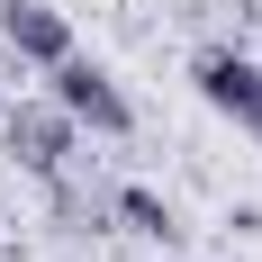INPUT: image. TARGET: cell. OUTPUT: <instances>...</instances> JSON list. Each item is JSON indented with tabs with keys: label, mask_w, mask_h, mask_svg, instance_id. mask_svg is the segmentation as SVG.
<instances>
[{
	"label": "cell",
	"mask_w": 262,
	"mask_h": 262,
	"mask_svg": "<svg viewBox=\"0 0 262 262\" xmlns=\"http://www.w3.org/2000/svg\"><path fill=\"white\" fill-rule=\"evenodd\" d=\"M46 81H54V108H63L73 127H91V136H127V127H136V108H127V91H118V73H108V63H91V54L46 63Z\"/></svg>",
	"instance_id": "1"
},
{
	"label": "cell",
	"mask_w": 262,
	"mask_h": 262,
	"mask_svg": "<svg viewBox=\"0 0 262 262\" xmlns=\"http://www.w3.org/2000/svg\"><path fill=\"white\" fill-rule=\"evenodd\" d=\"M0 46L18 54V63H63L73 54V18L54 9V0H0Z\"/></svg>",
	"instance_id": "2"
},
{
	"label": "cell",
	"mask_w": 262,
	"mask_h": 262,
	"mask_svg": "<svg viewBox=\"0 0 262 262\" xmlns=\"http://www.w3.org/2000/svg\"><path fill=\"white\" fill-rule=\"evenodd\" d=\"M73 118H63V108H9V154H18L27 163V172H46V181H54V172H63V163H73Z\"/></svg>",
	"instance_id": "3"
},
{
	"label": "cell",
	"mask_w": 262,
	"mask_h": 262,
	"mask_svg": "<svg viewBox=\"0 0 262 262\" xmlns=\"http://www.w3.org/2000/svg\"><path fill=\"white\" fill-rule=\"evenodd\" d=\"M190 81H199V100L208 108H226V118H244V108L262 100V63H244V54H199V63H190Z\"/></svg>",
	"instance_id": "4"
},
{
	"label": "cell",
	"mask_w": 262,
	"mask_h": 262,
	"mask_svg": "<svg viewBox=\"0 0 262 262\" xmlns=\"http://www.w3.org/2000/svg\"><path fill=\"white\" fill-rule=\"evenodd\" d=\"M118 217H127L136 235H154V244H172V235H181V208H172L163 190H145V181H127V190H118Z\"/></svg>",
	"instance_id": "5"
},
{
	"label": "cell",
	"mask_w": 262,
	"mask_h": 262,
	"mask_svg": "<svg viewBox=\"0 0 262 262\" xmlns=\"http://www.w3.org/2000/svg\"><path fill=\"white\" fill-rule=\"evenodd\" d=\"M244 127H253V145H262V100H253V108H244Z\"/></svg>",
	"instance_id": "6"
}]
</instances>
